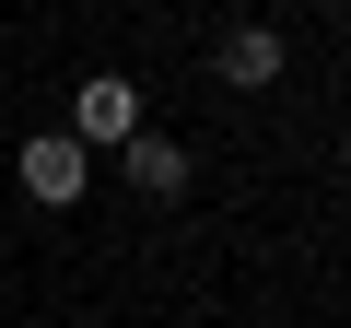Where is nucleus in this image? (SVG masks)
Listing matches in <instances>:
<instances>
[{"instance_id":"obj_1","label":"nucleus","mask_w":351,"mask_h":328,"mask_svg":"<svg viewBox=\"0 0 351 328\" xmlns=\"http://www.w3.org/2000/svg\"><path fill=\"white\" fill-rule=\"evenodd\" d=\"M24 188H36L47 211L82 200V141H71V129H59V141H24Z\"/></svg>"},{"instance_id":"obj_3","label":"nucleus","mask_w":351,"mask_h":328,"mask_svg":"<svg viewBox=\"0 0 351 328\" xmlns=\"http://www.w3.org/2000/svg\"><path fill=\"white\" fill-rule=\"evenodd\" d=\"M71 129H82V141H129V129H141V94H129V82H82Z\"/></svg>"},{"instance_id":"obj_2","label":"nucleus","mask_w":351,"mask_h":328,"mask_svg":"<svg viewBox=\"0 0 351 328\" xmlns=\"http://www.w3.org/2000/svg\"><path fill=\"white\" fill-rule=\"evenodd\" d=\"M223 82H234V94L281 82V36H269V24H234V36H223Z\"/></svg>"},{"instance_id":"obj_4","label":"nucleus","mask_w":351,"mask_h":328,"mask_svg":"<svg viewBox=\"0 0 351 328\" xmlns=\"http://www.w3.org/2000/svg\"><path fill=\"white\" fill-rule=\"evenodd\" d=\"M129 188H141V200H176V188H188V152H176L164 129H141V141H129Z\"/></svg>"}]
</instances>
